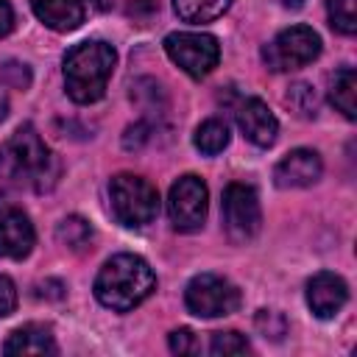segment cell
<instances>
[{
  "label": "cell",
  "mask_w": 357,
  "mask_h": 357,
  "mask_svg": "<svg viewBox=\"0 0 357 357\" xmlns=\"http://www.w3.org/2000/svg\"><path fill=\"white\" fill-rule=\"evenodd\" d=\"M59 165L31 123L20 126L11 139L0 145V181L14 187L47 190L56 181Z\"/></svg>",
  "instance_id": "cell-1"
},
{
  "label": "cell",
  "mask_w": 357,
  "mask_h": 357,
  "mask_svg": "<svg viewBox=\"0 0 357 357\" xmlns=\"http://www.w3.org/2000/svg\"><path fill=\"white\" fill-rule=\"evenodd\" d=\"M156 287L151 265L137 254H117L103 262L95 276V296L114 312H128L142 304Z\"/></svg>",
  "instance_id": "cell-2"
},
{
  "label": "cell",
  "mask_w": 357,
  "mask_h": 357,
  "mask_svg": "<svg viewBox=\"0 0 357 357\" xmlns=\"http://www.w3.org/2000/svg\"><path fill=\"white\" fill-rule=\"evenodd\" d=\"M117 53L112 45L92 39L67 50L64 56V86L75 103H95L103 98L106 84L114 73Z\"/></svg>",
  "instance_id": "cell-3"
},
{
  "label": "cell",
  "mask_w": 357,
  "mask_h": 357,
  "mask_svg": "<svg viewBox=\"0 0 357 357\" xmlns=\"http://www.w3.org/2000/svg\"><path fill=\"white\" fill-rule=\"evenodd\" d=\"M109 198H112V212L123 226L139 229L159 215V192L142 176L117 173L109 184Z\"/></svg>",
  "instance_id": "cell-4"
},
{
  "label": "cell",
  "mask_w": 357,
  "mask_h": 357,
  "mask_svg": "<svg viewBox=\"0 0 357 357\" xmlns=\"http://www.w3.org/2000/svg\"><path fill=\"white\" fill-rule=\"evenodd\" d=\"M318 53H321V36L307 25H293V28L279 31L265 45L262 59L273 73H287V70H298L315 61Z\"/></svg>",
  "instance_id": "cell-5"
},
{
  "label": "cell",
  "mask_w": 357,
  "mask_h": 357,
  "mask_svg": "<svg viewBox=\"0 0 357 357\" xmlns=\"http://www.w3.org/2000/svg\"><path fill=\"white\" fill-rule=\"evenodd\" d=\"M240 301H243L240 290L229 279H223L218 273H201L184 290V304L198 318L231 315L240 307Z\"/></svg>",
  "instance_id": "cell-6"
},
{
  "label": "cell",
  "mask_w": 357,
  "mask_h": 357,
  "mask_svg": "<svg viewBox=\"0 0 357 357\" xmlns=\"http://www.w3.org/2000/svg\"><path fill=\"white\" fill-rule=\"evenodd\" d=\"M223 229L229 234L231 243H248L259 234L262 229V209H259V198L254 192V187L248 184H229L223 190Z\"/></svg>",
  "instance_id": "cell-7"
},
{
  "label": "cell",
  "mask_w": 357,
  "mask_h": 357,
  "mask_svg": "<svg viewBox=\"0 0 357 357\" xmlns=\"http://www.w3.org/2000/svg\"><path fill=\"white\" fill-rule=\"evenodd\" d=\"M165 53L170 61H176L187 75L204 78L218 67L220 45L209 33H192V31H176L165 36Z\"/></svg>",
  "instance_id": "cell-8"
},
{
  "label": "cell",
  "mask_w": 357,
  "mask_h": 357,
  "mask_svg": "<svg viewBox=\"0 0 357 357\" xmlns=\"http://www.w3.org/2000/svg\"><path fill=\"white\" fill-rule=\"evenodd\" d=\"M206 206H209V192H206V184L198 176L187 173L170 187L167 215H170L173 229H178V231L201 229L204 220H206Z\"/></svg>",
  "instance_id": "cell-9"
},
{
  "label": "cell",
  "mask_w": 357,
  "mask_h": 357,
  "mask_svg": "<svg viewBox=\"0 0 357 357\" xmlns=\"http://www.w3.org/2000/svg\"><path fill=\"white\" fill-rule=\"evenodd\" d=\"M321 156L310 148H296L287 156H282L273 167V181L282 190H296V187H310L321 178Z\"/></svg>",
  "instance_id": "cell-10"
},
{
  "label": "cell",
  "mask_w": 357,
  "mask_h": 357,
  "mask_svg": "<svg viewBox=\"0 0 357 357\" xmlns=\"http://www.w3.org/2000/svg\"><path fill=\"white\" fill-rule=\"evenodd\" d=\"M237 126L240 131L245 134L248 142H254L257 148H271L276 142V134H279V123L273 117V112L268 109L265 100L259 98H245L240 106H237Z\"/></svg>",
  "instance_id": "cell-11"
},
{
  "label": "cell",
  "mask_w": 357,
  "mask_h": 357,
  "mask_svg": "<svg viewBox=\"0 0 357 357\" xmlns=\"http://www.w3.org/2000/svg\"><path fill=\"white\" fill-rule=\"evenodd\" d=\"M349 298V287L337 273L321 271L307 282V304L318 318H335Z\"/></svg>",
  "instance_id": "cell-12"
},
{
  "label": "cell",
  "mask_w": 357,
  "mask_h": 357,
  "mask_svg": "<svg viewBox=\"0 0 357 357\" xmlns=\"http://www.w3.org/2000/svg\"><path fill=\"white\" fill-rule=\"evenodd\" d=\"M33 243H36V231L28 215L20 209H6L0 215V257L22 259L31 254Z\"/></svg>",
  "instance_id": "cell-13"
},
{
  "label": "cell",
  "mask_w": 357,
  "mask_h": 357,
  "mask_svg": "<svg viewBox=\"0 0 357 357\" xmlns=\"http://www.w3.org/2000/svg\"><path fill=\"white\" fill-rule=\"evenodd\" d=\"M31 8L39 17V22H45L47 28H53L59 33L75 31L84 22L81 0H31Z\"/></svg>",
  "instance_id": "cell-14"
},
{
  "label": "cell",
  "mask_w": 357,
  "mask_h": 357,
  "mask_svg": "<svg viewBox=\"0 0 357 357\" xmlns=\"http://www.w3.org/2000/svg\"><path fill=\"white\" fill-rule=\"evenodd\" d=\"M6 354H59L56 337L45 324H25L14 329L3 346Z\"/></svg>",
  "instance_id": "cell-15"
},
{
  "label": "cell",
  "mask_w": 357,
  "mask_h": 357,
  "mask_svg": "<svg viewBox=\"0 0 357 357\" xmlns=\"http://www.w3.org/2000/svg\"><path fill=\"white\" fill-rule=\"evenodd\" d=\"M329 100L346 120L357 117V73L351 67H340L329 78Z\"/></svg>",
  "instance_id": "cell-16"
},
{
  "label": "cell",
  "mask_w": 357,
  "mask_h": 357,
  "mask_svg": "<svg viewBox=\"0 0 357 357\" xmlns=\"http://www.w3.org/2000/svg\"><path fill=\"white\" fill-rule=\"evenodd\" d=\"M229 6H231V0H173V8L178 14V20L195 22V25L218 20Z\"/></svg>",
  "instance_id": "cell-17"
},
{
  "label": "cell",
  "mask_w": 357,
  "mask_h": 357,
  "mask_svg": "<svg viewBox=\"0 0 357 357\" xmlns=\"http://www.w3.org/2000/svg\"><path fill=\"white\" fill-rule=\"evenodd\" d=\"M195 148L206 156H215L220 153L226 145H229V126L223 120H204L198 128H195V137H192Z\"/></svg>",
  "instance_id": "cell-18"
},
{
  "label": "cell",
  "mask_w": 357,
  "mask_h": 357,
  "mask_svg": "<svg viewBox=\"0 0 357 357\" xmlns=\"http://www.w3.org/2000/svg\"><path fill=\"white\" fill-rule=\"evenodd\" d=\"M56 237H59L61 245H67V248H73V251H84V248L89 245V240H92V229H89V223H86L84 218L70 215V218H64V220L59 223Z\"/></svg>",
  "instance_id": "cell-19"
},
{
  "label": "cell",
  "mask_w": 357,
  "mask_h": 357,
  "mask_svg": "<svg viewBox=\"0 0 357 357\" xmlns=\"http://www.w3.org/2000/svg\"><path fill=\"white\" fill-rule=\"evenodd\" d=\"M329 25L351 36L357 31V0H329Z\"/></svg>",
  "instance_id": "cell-20"
},
{
  "label": "cell",
  "mask_w": 357,
  "mask_h": 357,
  "mask_svg": "<svg viewBox=\"0 0 357 357\" xmlns=\"http://www.w3.org/2000/svg\"><path fill=\"white\" fill-rule=\"evenodd\" d=\"M209 351L215 357H231V354H248L251 346L240 332H215L212 343H209Z\"/></svg>",
  "instance_id": "cell-21"
},
{
  "label": "cell",
  "mask_w": 357,
  "mask_h": 357,
  "mask_svg": "<svg viewBox=\"0 0 357 357\" xmlns=\"http://www.w3.org/2000/svg\"><path fill=\"white\" fill-rule=\"evenodd\" d=\"M254 326L265 340H282L287 335V321L276 310H259L254 318Z\"/></svg>",
  "instance_id": "cell-22"
},
{
  "label": "cell",
  "mask_w": 357,
  "mask_h": 357,
  "mask_svg": "<svg viewBox=\"0 0 357 357\" xmlns=\"http://www.w3.org/2000/svg\"><path fill=\"white\" fill-rule=\"evenodd\" d=\"M287 103L301 114V117H315L318 112V98L310 84H293L287 92Z\"/></svg>",
  "instance_id": "cell-23"
},
{
  "label": "cell",
  "mask_w": 357,
  "mask_h": 357,
  "mask_svg": "<svg viewBox=\"0 0 357 357\" xmlns=\"http://www.w3.org/2000/svg\"><path fill=\"white\" fill-rule=\"evenodd\" d=\"M0 84L14 86V89H25V86L31 84V73H28V67L20 64V61H6V64L0 67Z\"/></svg>",
  "instance_id": "cell-24"
},
{
  "label": "cell",
  "mask_w": 357,
  "mask_h": 357,
  "mask_svg": "<svg viewBox=\"0 0 357 357\" xmlns=\"http://www.w3.org/2000/svg\"><path fill=\"white\" fill-rule=\"evenodd\" d=\"M167 343H170V351H176V354H195L198 351V340H195V332L192 329H173L170 332V337H167Z\"/></svg>",
  "instance_id": "cell-25"
},
{
  "label": "cell",
  "mask_w": 357,
  "mask_h": 357,
  "mask_svg": "<svg viewBox=\"0 0 357 357\" xmlns=\"http://www.w3.org/2000/svg\"><path fill=\"white\" fill-rule=\"evenodd\" d=\"M14 307H17V287H14V282L8 276L0 273V318L11 315Z\"/></svg>",
  "instance_id": "cell-26"
},
{
  "label": "cell",
  "mask_w": 357,
  "mask_h": 357,
  "mask_svg": "<svg viewBox=\"0 0 357 357\" xmlns=\"http://www.w3.org/2000/svg\"><path fill=\"white\" fill-rule=\"evenodd\" d=\"M14 28V8L8 0H0V36H6Z\"/></svg>",
  "instance_id": "cell-27"
},
{
  "label": "cell",
  "mask_w": 357,
  "mask_h": 357,
  "mask_svg": "<svg viewBox=\"0 0 357 357\" xmlns=\"http://www.w3.org/2000/svg\"><path fill=\"white\" fill-rule=\"evenodd\" d=\"M6 114H8V98H6V92L0 89V123L6 120Z\"/></svg>",
  "instance_id": "cell-28"
},
{
  "label": "cell",
  "mask_w": 357,
  "mask_h": 357,
  "mask_svg": "<svg viewBox=\"0 0 357 357\" xmlns=\"http://www.w3.org/2000/svg\"><path fill=\"white\" fill-rule=\"evenodd\" d=\"M92 6L100 8V11H109V8L114 6V0H92Z\"/></svg>",
  "instance_id": "cell-29"
},
{
  "label": "cell",
  "mask_w": 357,
  "mask_h": 357,
  "mask_svg": "<svg viewBox=\"0 0 357 357\" xmlns=\"http://www.w3.org/2000/svg\"><path fill=\"white\" fill-rule=\"evenodd\" d=\"M279 6H284V8H301L304 0H279Z\"/></svg>",
  "instance_id": "cell-30"
}]
</instances>
